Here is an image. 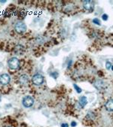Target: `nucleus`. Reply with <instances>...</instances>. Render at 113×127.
I'll use <instances>...</instances> for the list:
<instances>
[{"instance_id": "nucleus-6", "label": "nucleus", "mask_w": 113, "mask_h": 127, "mask_svg": "<svg viewBox=\"0 0 113 127\" xmlns=\"http://www.w3.org/2000/svg\"><path fill=\"white\" fill-rule=\"evenodd\" d=\"M11 78L8 74H2L0 75V84L2 85H7L10 83Z\"/></svg>"}, {"instance_id": "nucleus-11", "label": "nucleus", "mask_w": 113, "mask_h": 127, "mask_svg": "<svg viewBox=\"0 0 113 127\" xmlns=\"http://www.w3.org/2000/svg\"><path fill=\"white\" fill-rule=\"evenodd\" d=\"M93 23H95V24H97V25H99V26L101 24L100 21V20H99V19H97V18L94 19V20H93Z\"/></svg>"}, {"instance_id": "nucleus-14", "label": "nucleus", "mask_w": 113, "mask_h": 127, "mask_svg": "<svg viewBox=\"0 0 113 127\" xmlns=\"http://www.w3.org/2000/svg\"><path fill=\"white\" fill-rule=\"evenodd\" d=\"M102 18H103V20H108V15L106 14H103Z\"/></svg>"}, {"instance_id": "nucleus-17", "label": "nucleus", "mask_w": 113, "mask_h": 127, "mask_svg": "<svg viewBox=\"0 0 113 127\" xmlns=\"http://www.w3.org/2000/svg\"><path fill=\"white\" fill-rule=\"evenodd\" d=\"M111 68H112V70H113V66H112V67Z\"/></svg>"}, {"instance_id": "nucleus-10", "label": "nucleus", "mask_w": 113, "mask_h": 127, "mask_svg": "<svg viewBox=\"0 0 113 127\" xmlns=\"http://www.w3.org/2000/svg\"><path fill=\"white\" fill-rule=\"evenodd\" d=\"M74 86V88H75V91L78 93H81V89L77 85V84H74L73 85Z\"/></svg>"}, {"instance_id": "nucleus-9", "label": "nucleus", "mask_w": 113, "mask_h": 127, "mask_svg": "<svg viewBox=\"0 0 113 127\" xmlns=\"http://www.w3.org/2000/svg\"><path fill=\"white\" fill-rule=\"evenodd\" d=\"M87 103H88V99L85 96H81L79 98V105L81 108H84L87 105Z\"/></svg>"}, {"instance_id": "nucleus-8", "label": "nucleus", "mask_w": 113, "mask_h": 127, "mask_svg": "<svg viewBox=\"0 0 113 127\" xmlns=\"http://www.w3.org/2000/svg\"><path fill=\"white\" fill-rule=\"evenodd\" d=\"M106 108L109 111H113V99H109L106 103Z\"/></svg>"}, {"instance_id": "nucleus-2", "label": "nucleus", "mask_w": 113, "mask_h": 127, "mask_svg": "<svg viewBox=\"0 0 113 127\" xmlns=\"http://www.w3.org/2000/svg\"><path fill=\"white\" fill-rule=\"evenodd\" d=\"M8 67L11 69H12V70L17 69V68H18V67L20 65L19 60L17 58H16V57H11V59L8 60Z\"/></svg>"}, {"instance_id": "nucleus-15", "label": "nucleus", "mask_w": 113, "mask_h": 127, "mask_svg": "<svg viewBox=\"0 0 113 127\" xmlns=\"http://www.w3.org/2000/svg\"><path fill=\"white\" fill-rule=\"evenodd\" d=\"M61 126H62V127H69V125H68L67 123H63V124L61 125Z\"/></svg>"}, {"instance_id": "nucleus-5", "label": "nucleus", "mask_w": 113, "mask_h": 127, "mask_svg": "<svg viewBox=\"0 0 113 127\" xmlns=\"http://www.w3.org/2000/svg\"><path fill=\"white\" fill-rule=\"evenodd\" d=\"M84 8L88 11H94V2L91 1V0H87V1H84L83 2Z\"/></svg>"}, {"instance_id": "nucleus-16", "label": "nucleus", "mask_w": 113, "mask_h": 127, "mask_svg": "<svg viewBox=\"0 0 113 127\" xmlns=\"http://www.w3.org/2000/svg\"><path fill=\"white\" fill-rule=\"evenodd\" d=\"M71 126H72V127L75 126H76V123H75V122H74V121H73V122H72V123H71Z\"/></svg>"}, {"instance_id": "nucleus-18", "label": "nucleus", "mask_w": 113, "mask_h": 127, "mask_svg": "<svg viewBox=\"0 0 113 127\" xmlns=\"http://www.w3.org/2000/svg\"><path fill=\"white\" fill-rule=\"evenodd\" d=\"M6 127H10V126H6Z\"/></svg>"}, {"instance_id": "nucleus-13", "label": "nucleus", "mask_w": 113, "mask_h": 127, "mask_svg": "<svg viewBox=\"0 0 113 127\" xmlns=\"http://www.w3.org/2000/svg\"><path fill=\"white\" fill-rule=\"evenodd\" d=\"M50 75L52 76V77H54V78H57V76H58V74L56 72H54V73L50 74Z\"/></svg>"}, {"instance_id": "nucleus-7", "label": "nucleus", "mask_w": 113, "mask_h": 127, "mask_svg": "<svg viewBox=\"0 0 113 127\" xmlns=\"http://www.w3.org/2000/svg\"><path fill=\"white\" fill-rule=\"evenodd\" d=\"M19 81L22 85H25L29 81V77L26 74H22L19 78Z\"/></svg>"}, {"instance_id": "nucleus-3", "label": "nucleus", "mask_w": 113, "mask_h": 127, "mask_svg": "<svg viewBox=\"0 0 113 127\" xmlns=\"http://www.w3.org/2000/svg\"><path fill=\"white\" fill-rule=\"evenodd\" d=\"M15 30L18 33H23L26 31V25L21 21H19L16 23L15 26H14Z\"/></svg>"}, {"instance_id": "nucleus-1", "label": "nucleus", "mask_w": 113, "mask_h": 127, "mask_svg": "<svg viewBox=\"0 0 113 127\" xmlns=\"http://www.w3.org/2000/svg\"><path fill=\"white\" fill-rule=\"evenodd\" d=\"M22 104L25 108H30L34 104V98L30 95L25 96L22 100Z\"/></svg>"}, {"instance_id": "nucleus-12", "label": "nucleus", "mask_w": 113, "mask_h": 127, "mask_svg": "<svg viewBox=\"0 0 113 127\" xmlns=\"http://www.w3.org/2000/svg\"><path fill=\"white\" fill-rule=\"evenodd\" d=\"M106 68H107V69H111V68H112V64H111V63L106 62Z\"/></svg>"}, {"instance_id": "nucleus-4", "label": "nucleus", "mask_w": 113, "mask_h": 127, "mask_svg": "<svg viewBox=\"0 0 113 127\" xmlns=\"http://www.w3.org/2000/svg\"><path fill=\"white\" fill-rule=\"evenodd\" d=\"M32 81L35 85H41L44 82V77L40 74H36L33 76Z\"/></svg>"}]
</instances>
